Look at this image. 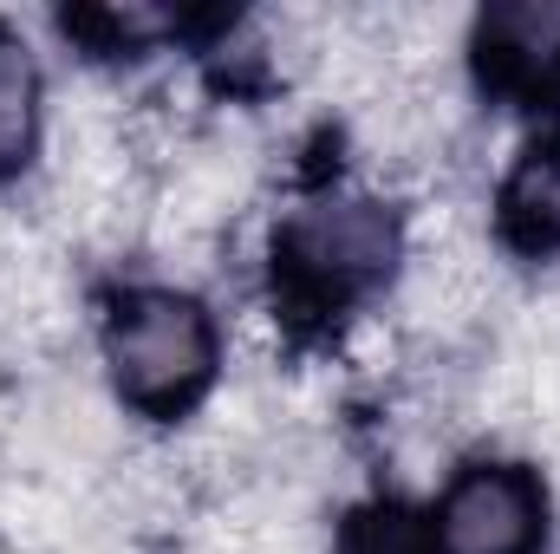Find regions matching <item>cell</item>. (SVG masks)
Listing matches in <instances>:
<instances>
[{
	"label": "cell",
	"mask_w": 560,
	"mask_h": 554,
	"mask_svg": "<svg viewBox=\"0 0 560 554\" xmlns=\"http://www.w3.org/2000/svg\"><path fill=\"white\" fill-rule=\"evenodd\" d=\"M548 535V489L522 463H469L430 522L436 554H535Z\"/></svg>",
	"instance_id": "3"
},
{
	"label": "cell",
	"mask_w": 560,
	"mask_h": 554,
	"mask_svg": "<svg viewBox=\"0 0 560 554\" xmlns=\"http://www.w3.org/2000/svg\"><path fill=\"white\" fill-rule=\"evenodd\" d=\"M39 138V66L20 33L0 26V176L20 170Z\"/></svg>",
	"instance_id": "6"
},
{
	"label": "cell",
	"mask_w": 560,
	"mask_h": 554,
	"mask_svg": "<svg viewBox=\"0 0 560 554\" xmlns=\"http://www.w3.org/2000/svg\"><path fill=\"white\" fill-rule=\"evenodd\" d=\"M476 66L482 85L509 99H560V7H495L476 26Z\"/></svg>",
	"instance_id": "4"
},
{
	"label": "cell",
	"mask_w": 560,
	"mask_h": 554,
	"mask_svg": "<svg viewBox=\"0 0 560 554\" xmlns=\"http://www.w3.org/2000/svg\"><path fill=\"white\" fill-rule=\"evenodd\" d=\"M105 366L118 399L143 417L189 412L215 379V320L196 293L138 287L112 307L105 326Z\"/></svg>",
	"instance_id": "1"
},
{
	"label": "cell",
	"mask_w": 560,
	"mask_h": 554,
	"mask_svg": "<svg viewBox=\"0 0 560 554\" xmlns=\"http://www.w3.org/2000/svg\"><path fill=\"white\" fill-rule=\"evenodd\" d=\"M502 235L522 255H560V138H541L502 183Z\"/></svg>",
	"instance_id": "5"
},
{
	"label": "cell",
	"mask_w": 560,
	"mask_h": 554,
	"mask_svg": "<svg viewBox=\"0 0 560 554\" xmlns=\"http://www.w3.org/2000/svg\"><path fill=\"white\" fill-rule=\"evenodd\" d=\"M398 216L372 196H332L300 209L275 242V287L300 313H339L372 293L398 262Z\"/></svg>",
	"instance_id": "2"
}]
</instances>
